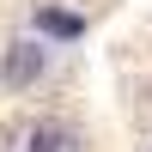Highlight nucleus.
Listing matches in <instances>:
<instances>
[{"label": "nucleus", "mask_w": 152, "mask_h": 152, "mask_svg": "<svg viewBox=\"0 0 152 152\" xmlns=\"http://www.w3.org/2000/svg\"><path fill=\"white\" fill-rule=\"evenodd\" d=\"M37 31H49V37H79L85 18H79V12H61V6H43V12H37Z\"/></svg>", "instance_id": "obj_1"}, {"label": "nucleus", "mask_w": 152, "mask_h": 152, "mask_svg": "<svg viewBox=\"0 0 152 152\" xmlns=\"http://www.w3.org/2000/svg\"><path fill=\"white\" fill-rule=\"evenodd\" d=\"M37 67H43V49H31V43H24V49H12V61H6V79H31Z\"/></svg>", "instance_id": "obj_2"}]
</instances>
